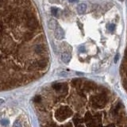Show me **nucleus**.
Here are the masks:
<instances>
[{"mask_svg":"<svg viewBox=\"0 0 127 127\" xmlns=\"http://www.w3.org/2000/svg\"><path fill=\"white\" fill-rule=\"evenodd\" d=\"M61 59H62V60H63L64 62H65V63H68V62L71 60L72 56L70 55L69 53H64L63 54H62V56H61Z\"/></svg>","mask_w":127,"mask_h":127,"instance_id":"nucleus-1","label":"nucleus"},{"mask_svg":"<svg viewBox=\"0 0 127 127\" xmlns=\"http://www.w3.org/2000/svg\"><path fill=\"white\" fill-rule=\"evenodd\" d=\"M34 101H35V102H40V97L39 95H37V96L34 98Z\"/></svg>","mask_w":127,"mask_h":127,"instance_id":"nucleus-2","label":"nucleus"}]
</instances>
